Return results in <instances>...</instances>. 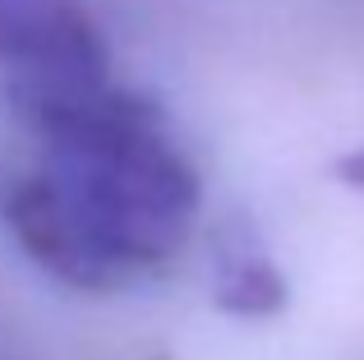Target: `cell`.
Listing matches in <instances>:
<instances>
[{
  "instance_id": "6da1fadb",
  "label": "cell",
  "mask_w": 364,
  "mask_h": 360,
  "mask_svg": "<svg viewBox=\"0 0 364 360\" xmlns=\"http://www.w3.org/2000/svg\"><path fill=\"white\" fill-rule=\"evenodd\" d=\"M198 171L111 70L5 88L0 226L74 291L157 277L198 222Z\"/></svg>"
},
{
  "instance_id": "7a4b0ae2",
  "label": "cell",
  "mask_w": 364,
  "mask_h": 360,
  "mask_svg": "<svg viewBox=\"0 0 364 360\" xmlns=\"http://www.w3.org/2000/svg\"><path fill=\"white\" fill-rule=\"evenodd\" d=\"M97 70H111V60L83 0H0V79L5 88H28V83Z\"/></svg>"
}]
</instances>
